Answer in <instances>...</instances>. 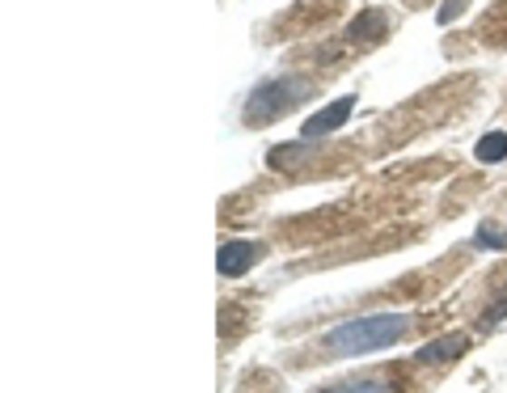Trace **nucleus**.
<instances>
[{
    "label": "nucleus",
    "instance_id": "obj_1",
    "mask_svg": "<svg viewBox=\"0 0 507 393\" xmlns=\"http://www.w3.org/2000/svg\"><path fill=\"white\" fill-rule=\"evenodd\" d=\"M406 330H410L406 313H372V318H356V321L335 326V330L326 334V347L335 356H368V351L394 347Z\"/></svg>",
    "mask_w": 507,
    "mask_h": 393
},
{
    "label": "nucleus",
    "instance_id": "obj_2",
    "mask_svg": "<svg viewBox=\"0 0 507 393\" xmlns=\"http://www.w3.org/2000/svg\"><path fill=\"white\" fill-rule=\"evenodd\" d=\"M309 98V81L305 76H275V81H262L254 93H249V106H246V123H271L279 119L284 111H292L297 102Z\"/></svg>",
    "mask_w": 507,
    "mask_h": 393
},
{
    "label": "nucleus",
    "instance_id": "obj_3",
    "mask_svg": "<svg viewBox=\"0 0 507 393\" xmlns=\"http://www.w3.org/2000/svg\"><path fill=\"white\" fill-rule=\"evenodd\" d=\"M351 111H356V98H338V102H330L326 111H317L313 119H305V127H300V140H322V135H330V132H338V127L351 119Z\"/></svg>",
    "mask_w": 507,
    "mask_h": 393
},
{
    "label": "nucleus",
    "instance_id": "obj_4",
    "mask_svg": "<svg viewBox=\"0 0 507 393\" xmlns=\"http://www.w3.org/2000/svg\"><path fill=\"white\" fill-rule=\"evenodd\" d=\"M258 259H262L258 241H224L220 254H216V267H220V275H246Z\"/></svg>",
    "mask_w": 507,
    "mask_h": 393
},
{
    "label": "nucleus",
    "instance_id": "obj_5",
    "mask_svg": "<svg viewBox=\"0 0 507 393\" xmlns=\"http://www.w3.org/2000/svg\"><path fill=\"white\" fill-rule=\"evenodd\" d=\"M389 13H381V9H364L356 17V22L346 25V38H351V43H376V38L381 34H389Z\"/></svg>",
    "mask_w": 507,
    "mask_h": 393
},
{
    "label": "nucleus",
    "instance_id": "obj_6",
    "mask_svg": "<svg viewBox=\"0 0 507 393\" xmlns=\"http://www.w3.org/2000/svg\"><path fill=\"white\" fill-rule=\"evenodd\" d=\"M461 351H465V339H461V334H448V339H435V343H427L414 359L432 368V364H448V359H457Z\"/></svg>",
    "mask_w": 507,
    "mask_h": 393
},
{
    "label": "nucleus",
    "instance_id": "obj_7",
    "mask_svg": "<svg viewBox=\"0 0 507 393\" xmlns=\"http://www.w3.org/2000/svg\"><path fill=\"white\" fill-rule=\"evenodd\" d=\"M309 148H313V140H297V144H279V148H271V152H267V165H271V170H284V165H297V161H305V157H309Z\"/></svg>",
    "mask_w": 507,
    "mask_h": 393
},
{
    "label": "nucleus",
    "instance_id": "obj_8",
    "mask_svg": "<svg viewBox=\"0 0 507 393\" xmlns=\"http://www.w3.org/2000/svg\"><path fill=\"white\" fill-rule=\"evenodd\" d=\"M322 393H389V381L385 377H351V381H338Z\"/></svg>",
    "mask_w": 507,
    "mask_h": 393
},
{
    "label": "nucleus",
    "instance_id": "obj_9",
    "mask_svg": "<svg viewBox=\"0 0 507 393\" xmlns=\"http://www.w3.org/2000/svg\"><path fill=\"white\" fill-rule=\"evenodd\" d=\"M473 152H478V161H503V157H507V135H503V132L483 135Z\"/></svg>",
    "mask_w": 507,
    "mask_h": 393
},
{
    "label": "nucleus",
    "instance_id": "obj_10",
    "mask_svg": "<svg viewBox=\"0 0 507 393\" xmlns=\"http://www.w3.org/2000/svg\"><path fill=\"white\" fill-rule=\"evenodd\" d=\"M478 246L483 250H507V233L499 229V224H483V229H478Z\"/></svg>",
    "mask_w": 507,
    "mask_h": 393
},
{
    "label": "nucleus",
    "instance_id": "obj_11",
    "mask_svg": "<svg viewBox=\"0 0 507 393\" xmlns=\"http://www.w3.org/2000/svg\"><path fill=\"white\" fill-rule=\"evenodd\" d=\"M461 13H465V0H444V5H440V13H435V17H440V25H448V22H453V17H461Z\"/></svg>",
    "mask_w": 507,
    "mask_h": 393
},
{
    "label": "nucleus",
    "instance_id": "obj_12",
    "mask_svg": "<svg viewBox=\"0 0 507 393\" xmlns=\"http://www.w3.org/2000/svg\"><path fill=\"white\" fill-rule=\"evenodd\" d=\"M503 318H507V292L499 296V300H495V309L486 313V326H495V321H503Z\"/></svg>",
    "mask_w": 507,
    "mask_h": 393
}]
</instances>
